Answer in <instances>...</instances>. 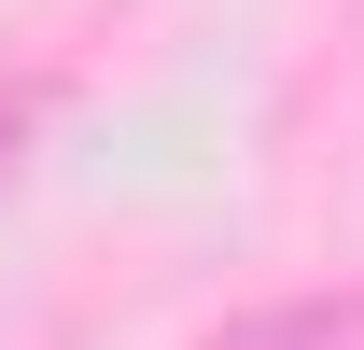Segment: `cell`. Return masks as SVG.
Returning a JSON list of instances; mask_svg holds the SVG:
<instances>
[{"instance_id":"obj_1","label":"cell","mask_w":364,"mask_h":350,"mask_svg":"<svg viewBox=\"0 0 364 350\" xmlns=\"http://www.w3.org/2000/svg\"><path fill=\"white\" fill-rule=\"evenodd\" d=\"M210 350H364V308H336V295H294V308H252V322H225Z\"/></svg>"}]
</instances>
